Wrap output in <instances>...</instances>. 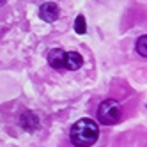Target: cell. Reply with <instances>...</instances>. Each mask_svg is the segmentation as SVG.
Returning <instances> with one entry per match:
<instances>
[{
	"label": "cell",
	"instance_id": "1",
	"mask_svg": "<svg viewBox=\"0 0 147 147\" xmlns=\"http://www.w3.org/2000/svg\"><path fill=\"white\" fill-rule=\"evenodd\" d=\"M99 136V126L92 119H80L73 124L69 138L75 147H90L98 142Z\"/></svg>",
	"mask_w": 147,
	"mask_h": 147
},
{
	"label": "cell",
	"instance_id": "2",
	"mask_svg": "<svg viewBox=\"0 0 147 147\" xmlns=\"http://www.w3.org/2000/svg\"><path fill=\"white\" fill-rule=\"evenodd\" d=\"M98 121L101 124H107V126L117 124L121 121V107H119V103L113 101V99L101 101V105L98 107Z\"/></svg>",
	"mask_w": 147,
	"mask_h": 147
},
{
	"label": "cell",
	"instance_id": "3",
	"mask_svg": "<svg viewBox=\"0 0 147 147\" xmlns=\"http://www.w3.org/2000/svg\"><path fill=\"white\" fill-rule=\"evenodd\" d=\"M39 18L46 23H51L59 18V5L55 2H45L39 7Z\"/></svg>",
	"mask_w": 147,
	"mask_h": 147
},
{
	"label": "cell",
	"instance_id": "4",
	"mask_svg": "<svg viewBox=\"0 0 147 147\" xmlns=\"http://www.w3.org/2000/svg\"><path fill=\"white\" fill-rule=\"evenodd\" d=\"M66 62H67V53L60 48H55L50 51L48 55V64L53 69H66Z\"/></svg>",
	"mask_w": 147,
	"mask_h": 147
},
{
	"label": "cell",
	"instance_id": "5",
	"mask_svg": "<svg viewBox=\"0 0 147 147\" xmlns=\"http://www.w3.org/2000/svg\"><path fill=\"white\" fill-rule=\"evenodd\" d=\"M20 122H22V128H25L27 131H34L39 126V119L36 117L32 112H25L22 115V119H20Z\"/></svg>",
	"mask_w": 147,
	"mask_h": 147
},
{
	"label": "cell",
	"instance_id": "6",
	"mask_svg": "<svg viewBox=\"0 0 147 147\" xmlns=\"http://www.w3.org/2000/svg\"><path fill=\"white\" fill-rule=\"evenodd\" d=\"M83 64V59L78 51H67V62H66V67L75 71V69H80Z\"/></svg>",
	"mask_w": 147,
	"mask_h": 147
},
{
	"label": "cell",
	"instance_id": "7",
	"mask_svg": "<svg viewBox=\"0 0 147 147\" xmlns=\"http://www.w3.org/2000/svg\"><path fill=\"white\" fill-rule=\"evenodd\" d=\"M135 50H136V53H138V55H142V57H147V36H142V37H138Z\"/></svg>",
	"mask_w": 147,
	"mask_h": 147
},
{
	"label": "cell",
	"instance_id": "8",
	"mask_svg": "<svg viewBox=\"0 0 147 147\" xmlns=\"http://www.w3.org/2000/svg\"><path fill=\"white\" fill-rule=\"evenodd\" d=\"M75 30L78 34H85V30H87V27H85V18H83L82 14L80 16H76V22H75Z\"/></svg>",
	"mask_w": 147,
	"mask_h": 147
},
{
	"label": "cell",
	"instance_id": "9",
	"mask_svg": "<svg viewBox=\"0 0 147 147\" xmlns=\"http://www.w3.org/2000/svg\"><path fill=\"white\" fill-rule=\"evenodd\" d=\"M2 4H4V2H0V5H2Z\"/></svg>",
	"mask_w": 147,
	"mask_h": 147
}]
</instances>
